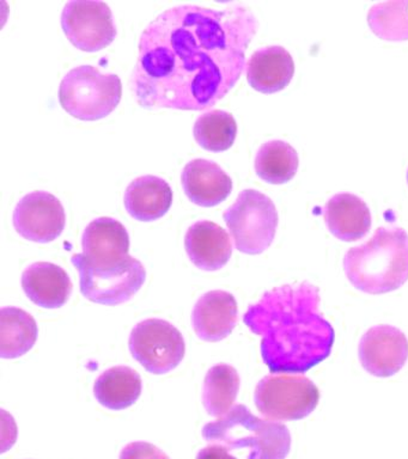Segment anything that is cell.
<instances>
[{
	"label": "cell",
	"instance_id": "5",
	"mask_svg": "<svg viewBox=\"0 0 408 459\" xmlns=\"http://www.w3.org/2000/svg\"><path fill=\"white\" fill-rule=\"evenodd\" d=\"M123 93L119 75L102 74L83 65L67 72L60 82L59 100L74 117L95 121L106 117L117 107Z\"/></svg>",
	"mask_w": 408,
	"mask_h": 459
},
{
	"label": "cell",
	"instance_id": "23",
	"mask_svg": "<svg viewBox=\"0 0 408 459\" xmlns=\"http://www.w3.org/2000/svg\"><path fill=\"white\" fill-rule=\"evenodd\" d=\"M239 376L232 366L218 364L209 369L204 382L203 402L207 414L221 418L234 407L239 390Z\"/></svg>",
	"mask_w": 408,
	"mask_h": 459
},
{
	"label": "cell",
	"instance_id": "4",
	"mask_svg": "<svg viewBox=\"0 0 408 459\" xmlns=\"http://www.w3.org/2000/svg\"><path fill=\"white\" fill-rule=\"evenodd\" d=\"M207 443L229 448H249L248 459H285L291 447L288 427L257 418L243 404H236L221 418L203 429Z\"/></svg>",
	"mask_w": 408,
	"mask_h": 459
},
{
	"label": "cell",
	"instance_id": "1",
	"mask_svg": "<svg viewBox=\"0 0 408 459\" xmlns=\"http://www.w3.org/2000/svg\"><path fill=\"white\" fill-rule=\"evenodd\" d=\"M257 21L243 4L180 5L144 29L130 89L145 109L206 110L227 96L246 67Z\"/></svg>",
	"mask_w": 408,
	"mask_h": 459
},
{
	"label": "cell",
	"instance_id": "26",
	"mask_svg": "<svg viewBox=\"0 0 408 459\" xmlns=\"http://www.w3.org/2000/svg\"><path fill=\"white\" fill-rule=\"evenodd\" d=\"M368 23L379 38L389 41L408 39V0L376 4L369 10Z\"/></svg>",
	"mask_w": 408,
	"mask_h": 459
},
{
	"label": "cell",
	"instance_id": "13",
	"mask_svg": "<svg viewBox=\"0 0 408 459\" xmlns=\"http://www.w3.org/2000/svg\"><path fill=\"white\" fill-rule=\"evenodd\" d=\"M82 247L85 260L94 267H113L130 256V236L117 219L98 218L85 228Z\"/></svg>",
	"mask_w": 408,
	"mask_h": 459
},
{
	"label": "cell",
	"instance_id": "20",
	"mask_svg": "<svg viewBox=\"0 0 408 459\" xmlns=\"http://www.w3.org/2000/svg\"><path fill=\"white\" fill-rule=\"evenodd\" d=\"M128 213L141 221L162 218L173 204V190L166 179L146 175L135 178L124 196Z\"/></svg>",
	"mask_w": 408,
	"mask_h": 459
},
{
	"label": "cell",
	"instance_id": "15",
	"mask_svg": "<svg viewBox=\"0 0 408 459\" xmlns=\"http://www.w3.org/2000/svg\"><path fill=\"white\" fill-rule=\"evenodd\" d=\"M231 236L216 222L200 221L189 226L185 247L193 264L204 271H218L230 260Z\"/></svg>",
	"mask_w": 408,
	"mask_h": 459
},
{
	"label": "cell",
	"instance_id": "28",
	"mask_svg": "<svg viewBox=\"0 0 408 459\" xmlns=\"http://www.w3.org/2000/svg\"><path fill=\"white\" fill-rule=\"evenodd\" d=\"M196 459H236L230 455L229 448L221 444H211L210 446L199 451Z\"/></svg>",
	"mask_w": 408,
	"mask_h": 459
},
{
	"label": "cell",
	"instance_id": "19",
	"mask_svg": "<svg viewBox=\"0 0 408 459\" xmlns=\"http://www.w3.org/2000/svg\"><path fill=\"white\" fill-rule=\"evenodd\" d=\"M329 231L345 242L364 238L371 228V213L360 196L340 193L332 196L324 208Z\"/></svg>",
	"mask_w": 408,
	"mask_h": 459
},
{
	"label": "cell",
	"instance_id": "27",
	"mask_svg": "<svg viewBox=\"0 0 408 459\" xmlns=\"http://www.w3.org/2000/svg\"><path fill=\"white\" fill-rule=\"evenodd\" d=\"M120 459H169V457L152 444L135 441L123 448Z\"/></svg>",
	"mask_w": 408,
	"mask_h": 459
},
{
	"label": "cell",
	"instance_id": "18",
	"mask_svg": "<svg viewBox=\"0 0 408 459\" xmlns=\"http://www.w3.org/2000/svg\"><path fill=\"white\" fill-rule=\"evenodd\" d=\"M295 74L291 54L281 46L257 49L246 65L249 84L257 91L273 93L284 89Z\"/></svg>",
	"mask_w": 408,
	"mask_h": 459
},
{
	"label": "cell",
	"instance_id": "22",
	"mask_svg": "<svg viewBox=\"0 0 408 459\" xmlns=\"http://www.w3.org/2000/svg\"><path fill=\"white\" fill-rule=\"evenodd\" d=\"M38 333L33 316L22 308L3 307L0 310V357H22L37 342Z\"/></svg>",
	"mask_w": 408,
	"mask_h": 459
},
{
	"label": "cell",
	"instance_id": "2",
	"mask_svg": "<svg viewBox=\"0 0 408 459\" xmlns=\"http://www.w3.org/2000/svg\"><path fill=\"white\" fill-rule=\"evenodd\" d=\"M317 287L308 282L264 294L243 316L261 340V355L272 375H303L331 355L335 333L318 311Z\"/></svg>",
	"mask_w": 408,
	"mask_h": 459
},
{
	"label": "cell",
	"instance_id": "21",
	"mask_svg": "<svg viewBox=\"0 0 408 459\" xmlns=\"http://www.w3.org/2000/svg\"><path fill=\"white\" fill-rule=\"evenodd\" d=\"M141 394V376L127 366L107 369L96 379L94 385L96 400L112 411L131 407Z\"/></svg>",
	"mask_w": 408,
	"mask_h": 459
},
{
	"label": "cell",
	"instance_id": "7",
	"mask_svg": "<svg viewBox=\"0 0 408 459\" xmlns=\"http://www.w3.org/2000/svg\"><path fill=\"white\" fill-rule=\"evenodd\" d=\"M254 398L264 418L272 421H295L314 411L320 400V391L306 376L281 373L261 379Z\"/></svg>",
	"mask_w": 408,
	"mask_h": 459
},
{
	"label": "cell",
	"instance_id": "29",
	"mask_svg": "<svg viewBox=\"0 0 408 459\" xmlns=\"http://www.w3.org/2000/svg\"><path fill=\"white\" fill-rule=\"evenodd\" d=\"M407 181H408V171H407Z\"/></svg>",
	"mask_w": 408,
	"mask_h": 459
},
{
	"label": "cell",
	"instance_id": "12",
	"mask_svg": "<svg viewBox=\"0 0 408 459\" xmlns=\"http://www.w3.org/2000/svg\"><path fill=\"white\" fill-rule=\"evenodd\" d=\"M407 358V337L394 326H374L361 337L360 360L372 376L395 375L406 364Z\"/></svg>",
	"mask_w": 408,
	"mask_h": 459
},
{
	"label": "cell",
	"instance_id": "8",
	"mask_svg": "<svg viewBox=\"0 0 408 459\" xmlns=\"http://www.w3.org/2000/svg\"><path fill=\"white\" fill-rule=\"evenodd\" d=\"M81 276V292L87 299L102 305H119L128 301L145 281L144 265L137 258L128 256L113 267L96 268L83 254L71 258Z\"/></svg>",
	"mask_w": 408,
	"mask_h": 459
},
{
	"label": "cell",
	"instance_id": "24",
	"mask_svg": "<svg viewBox=\"0 0 408 459\" xmlns=\"http://www.w3.org/2000/svg\"><path fill=\"white\" fill-rule=\"evenodd\" d=\"M299 169V154L282 140L265 143L257 151L256 171L260 178L273 185L290 181Z\"/></svg>",
	"mask_w": 408,
	"mask_h": 459
},
{
	"label": "cell",
	"instance_id": "14",
	"mask_svg": "<svg viewBox=\"0 0 408 459\" xmlns=\"http://www.w3.org/2000/svg\"><path fill=\"white\" fill-rule=\"evenodd\" d=\"M238 318L235 297L224 290H211L196 301L192 325L199 339L218 342L230 335Z\"/></svg>",
	"mask_w": 408,
	"mask_h": 459
},
{
	"label": "cell",
	"instance_id": "16",
	"mask_svg": "<svg viewBox=\"0 0 408 459\" xmlns=\"http://www.w3.org/2000/svg\"><path fill=\"white\" fill-rule=\"evenodd\" d=\"M181 182L188 199L203 207L216 206L227 199L232 190L230 176L214 161L202 158L186 164Z\"/></svg>",
	"mask_w": 408,
	"mask_h": 459
},
{
	"label": "cell",
	"instance_id": "17",
	"mask_svg": "<svg viewBox=\"0 0 408 459\" xmlns=\"http://www.w3.org/2000/svg\"><path fill=\"white\" fill-rule=\"evenodd\" d=\"M22 287L34 304L45 308H58L73 292L70 276L62 267L49 262H37L23 272Z\"/></svg>",
	"mask_w": 408,
	"mask_h": 459
},
{
	"label": "cell",
	"instance_id": "10",
	"mask_svg": "<svg viewBox=\"0 0 408 459\" xmlns=\"http://www.w3.org/2000/svg\"><path fill=\"white\" fill-rule=\"evenodd\" d=\"M62 25L71 43L85 52L105 48L117 36L112 10L100 0H71L64 7Z\"/></svg>",
	"mask_w": 408,
	"mask_h": 459
},
{
	"label": "cell",
	"instance_id": "9",
	"mask_svg": "<svg viewBox=\"0 0 408 459\" xmlns=\"http://www.w3.org/2000/svg\"><path fill=\"white\" fill-rule=\"evenodd\" d=\"M185 350L181 333L163 319H145L132 330V357L153 375H164L177 368L185 357Z\"/></svg>",
	"mask_w": 408,
	"mask_h": 459
},
{
	"label": "cell",
	"instance_id": "3",
	"mask_svg": "<svg viewBox=\"0 0 408 459\" xmlns=\"http://www.w3.org/2000/svg\"><path fill=\"white\" fill-rule=\"evenodd\" d=\"M347 279L356 289L382 294L400 289L408 280V235L400 228H379L369 242L347 251Z\"/></svg>",
	"mask_w": 408,
	"mask_h": 459
},
{
	"label": "cell",
	"instance_id": "6",
	"mask_svg": "<svg viewBox=\"0 0 408 459\" xmlns=\"http://www.w3.org/2000/svg\"><path fill=\"white\" fill-rule=\"evenodd\" d=\"M236 249L257 255L273 242L278 212L273 201L256 189L239 193L238 200L223 214Z\"/></svg>",
	"mask_w": 408,
	"mask_h": 459
},
{
	"label": "cell",
	"instance_id": "25",
	"mask_svg": "<svg viewBox=\"0 0 408 459\" xmlns=\"http://www.w3.org/2000/svg\"><path fill=\"white\" fill-rule=\"evenodd\" d=\"M193 133L196 143L204 149L221 152L234 143L238 124L228 111L210 110L196 118Z\"/></svg>",
	"mask_w": 408,
	"mask_h": 459
},
{
	"label": "cell",
	"instance_id": "11",
	"mask_svg": "<svg viewBox=\"0 0 408 459\" xmlns=\"http://www.w3.org/2000/svg\"><path fill=\"white\" fill-rule=\"evenodd\" d=\"M66 215L58 197L48 192H33L17 204L13 226L23 238L48 243L58 238L65 228Z\"/></svg>",
	"mask_w": 408,
	"mask_h": 459
}]
</instances>
